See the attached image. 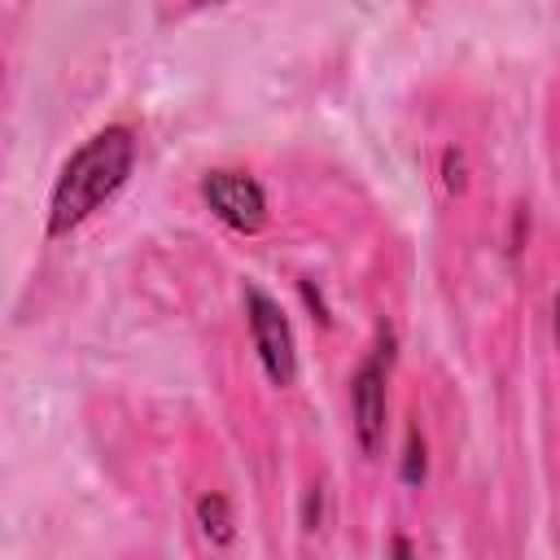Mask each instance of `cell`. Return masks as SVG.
Wrapping results in <instances>:
<instances>
[{"mask_svg": "<svg viewBox=\"0 0 560 560\" xmlns=\"http://www.w3.org/2000/svg\"><path fill=\"white\" fill-rule=\"evenodd\" d=\"M136 131L127 122H109L92 131L57 171L52 192H48V219L44 232L48 241H61L79 232L96 210H105L131 179L136 171Z\"/></svg>", "mask_w": 560, "mask_h": 560, "instance_id": "1", "label": "cell"}, {"mask_svg": "<svg viewBox=\"0 0 560 560\" xmlns=\"http://www.w3.org/2000/svg\"><path fill=\"white\" fill-rule=\"evenodd\" d=\"M197 188H201L206 210L223 228L249 236V232H258L267 223V192H262V184L249 171H223L219 166V171H206Z\"/></svg>", "mask_w": 560, "mask_h": 560, "instance_id": "4", "label": "cell"}, {"mask_svg": "<svg viewBox=\"0 0 560 560\" xmlns=\"http://www.w3.org/2000/svg\"><path fill=\"white\" fill-rule=\"evenodd\" d=\"M245 324H249V341H254L262 376L276 389H289L298 381V337H293L284 306L267 289L245 284Z\"/></svg>", "mask_w": 560, "mask_h": 560, "instance_id": "3", "label": "cell"}, {"mask_svg": "<svg viewBox=\"0 0 560 560\" xmlns=\"http://www.w3.org/2000/svg\"><path fill=\"white\" fill-rule=\"evenodd\" d=\"M394 328L381 324L376 341L368 346L363 363L350 376V424H354V442L363 455H381L385 446V424H389V372H394Z\"/></svg>", "mask_w": 560, "mask_h": 560, "instance_id": "2", "label": "cell"}, {"mask_svg": "<svg viewBox=\"0 0 560 560\" xmlns=\"http://www.w3.org/2000/svg\"><path fill=\"white\" fill-rule=\"evenodd\" d=\"M319 521H324V490L311 486L306 499H302V525H306V529H319Z\"/></svg>", "mask_w": 560, "mask_h": 560, "instance_id": "8", "label": "cell"}, {"mask_svg": "<svg viewBox=\"0 0 560 560\" xmlns=\"http://www.w3.org/2000/svg\"><path fill=\"white\" fill-rule=\"evenodd\" d=\"M551 328H556V346H560V293H556V302H551Z\"/></svg>", "mask_w": 560, "mask_h": 560, "instance_id": "9", "label": "cell"}, {"mask_svg": "<svg viewBox=\"0 0 560 560\" xmlns=\"http://www.w3.org/2000/svg\"><path fill=\"white\" fill-rule=\"evenodd\" d=\"M424 472H429V446H424V433L411 424V429H407V442H402L398 477H402L407 486H420V481H424Z\"/></svg>", "mask_w": 560, "mask_h": 560, "instance_id": "6", "label": "cell"}, {"mask_svg": "<svg viewBox=\"0 0 560 560\" xmlns=\"http://www.w3.org/2000/svg\"><path fill=\"white\" fill-rule=\"evenodd\" d=\"M442 184L451 188V192H459L468 179H464V153L459 149H446L442 153Z\"/></svg>", "mask_w": 560, "mask_h": 560, "instance_id": "7", "label": "cell"}, {"mask_svg": "<svg viewBox=\"0 0 560 560\" xmlns=\"http://www.w3.org/2000/svg\"><path fill=\"white\" fill-rule=\"evenodd\" d=\"M192 4H223V0H192Z\"/></svg>", "mask_w": 560, "mask_h": 560, "instance_id": "10", "label": "cell"}, {"mask_svg": "<svg viewBox=\"0 0 560 560\" xmlns=\"http://www.w3.org/2000/svg\"><path fill=\"white\" fill-rule=\"evenodd\" d=\"M197 525H201V534H206L214 547H228V542L236 538V529H232V508H228V499H223L219 490H206V494L197 499Z\"/></svg>", "mask_w": 560, "mask_h": 560, "instance_id": "5", "label": "cell"}]
</instances>
